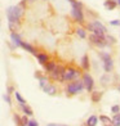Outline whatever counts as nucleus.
Masks as SVG:
<instances>
[{
    "instance_id": "cd10ccee",
    "label": "nucleus",
    "mask_w": 120,
    "mask_h": 126,
    "mask_svg": "<svg viewBox=\"0 0 120 126\" xmlns=\"http://www.w3.org/2000/svg\"><path fill=\"white\" fill-rule=\"evenodd\" d=\"M105 40H107V41L108 43H115V39H114V37H111V36H107V37H105Z\"/></svg>"
},
{
    "instance_id": "2f4dec72",
    "label": "nucleus",
    "mask_w": 120,
    "mask_h": 126,
    "mask_svg": "<svg viewBox=\"0 0 120 126\" xmlns=\"http://www.w3.org/2000/svg\"><path fill=\"white\" fill-rule=\"evenodd\" d=\"M68 1H70V3H74V1H75V0H68Z\"/></svg>"
},
{
    "instance_id": "f8f14e48",
    "label": "nucleus",
    "mask_w": 120,
    "mask_h": 126,
    "mask_svg": "<svg viewBox=\"0 0 120 126\" xmlns=\"http://www.w3.org/2000/svg\"><path fill=\"white\" fill-rule=\"evenodd\" d=\"M102 98V93L101 91H93L92 93V102L93 103H98Z\"/></svg>"
},
{
    "instance_id": "0eeeda50",
    "label": "nucleus",
    "mask_w": 120,
    "mask_h": 126,
    "mask_svg": "<svg viewBox=\"0 0 120 126\" xmlns=\"http://www.w3.org/2000/svg\"><path fill=\"white\" fill-rule=\"evenodd\" d=\"M89 40H90V41H92L94 45H98V47H105V45H106L105 37L97 35V33H92V35L89 36Z\"/></svg>"
},
{
    "instance_id": "ddd939ff",
    "label": "nucleus",
    "mask_w": 120,
    "mask_h": 126,
    "mask_svg": "<svg viewBox=\"0 0 120 126\" xmlns=\"http://www.w3.org/2000/svg\"><path fill=\"white\" fill-rule=\"evenodd\" d=\"M97 122H98V118H97L96 116H90L88 118V121H87V125L88 126H96Z\"/></svg>"
},
{
    "instance_id": "2eb2a0df",
    "label": "nucleus",
    "mask_w": 120,
    "mask_h": 126,
    "mask_svg": "<svg viewBox=\"0 0 120 126\" xmlns=\"http://www.w3.org/2000/svg\"><path fill=\"white\" fill-rule=\"evenodd\" d=\"M38 61H39V63H41V64H45V63L48 62V55L47 54H38Z\"/></svg>"
},
{
    "instance_id": "dca6fc26",
    "label": "nucleus",
    "mask_w": 120,
    "mask_h": 126,
    "mask_svg": "<svg viewBox=\"0 0 120 126\" xmlns=\"http://www.w3.org/2000/svg\"><path fill=\"white\" fill-rule=\"evenodd\" d=\"M105 7L107 9H114L116 7V1H115V0H107V1L105 3Z\"/></svg>"
},
{
    "instance_id": "c756f323",
    "label": "nucleus",
    "mask_w": 120,
    "mask_h": 126,
    "mask_svg": "<svg viewBox=\"0 0 120 126\" xmlns=\"http://www.w3.org/2000/svg\"><path fill=\"white\" fill-rule=\"evenodd\" d=\"M111 25H114V26H119V25H120V22H119V21H111Z\"/></svg>"
},
{
    "instance_id": "f704fd0d",
    "label": "nucleus",
    "mask_w": 120,
    "mask_h": 126,
    "mask_svg": "<svg viewBox=\"0 0 120 126\" xmlns=\"http://www.w3.org/2000/svg\"><path fill=\"white\" fill-rule=\"evenodd\" d=\"M108 126H111V125H108Z\"/></svg>"
},
{
    "instance_id": "393cba45",
    "label": "nucleus",
    "mask_w": 120,
    "mask_h": 126,
    "mask_svg": "<svg viewBox=\"0 0 120 126\" xmlns=\"http://www.w3.org/2000/svg\"><path fill=\"white\" fill-rule=\"evenodd\" d=\"M27 126H39V125L35 120H30V121H27Z\"/></svg>"
},
{
    "instance_id": "f03ea898",
    "label": "nucleus",
    "mask_w": 120,
    "mask_h": 126,
    "mask_svg": "<svg viewBox=\"0 0 120 126\" xmlns=\"http://www.w3.org/2000/svg\"><path fill=\"white\" fill-rule=\"evenodd\" d=\"M80 75V72H78L74 68H68V70L63 71V75H62V81H71V80L78 79Z\"/></svg>"
},
{
    "instance_id": "b1692460",
    "label": "nucleus",
    "mask_w": 120,
    "mask_h": 126,
    "mask_svg": "<svg viewBox=\"0 0 120 126\" xmlns=\"http://www.w3.org/2000/svg\"><path fill=\"white\" fill-rule=\"evenodd\" d=\"M100 120H101L102 122H105V124H107V125H108V124H111V120L108 118V117H106V116H101V117H100Z\"/></svg>"
},
{
    "instance_id": "5701e85b",
    "label": "nucleus",
    "mask_w": 120,
    "mask_h": 126,
    "mask_svg": "<svg viewBox=\"0 0 120 126\" xmlns=\"http://www.w3.org/2000/svg\"><path fill=\"white\" fill-rule=\"evenodd\" d=\"M45 85H48V79H45V77H40V86L44 88Z\"/></svg>"
},
{
    "instance_id": "a878e982",
    "label": "nucleus",
    "mask_w": 120,
    "mask_h": 126,
    "mask_svg": "<svg viewBox=\"0 0 120 126\" xmlns=\"http://www.w3.org/2000/svg\"><path fill=\"white\" fill-rule=\"evenodd\" d=\"M20 125H22V126H26V125H27V118H26L25 116L21 118V124H20Z\"/></svg>"
},
{
    "instance_id": "412c9836",
    "label": "nucleus",
    "mask_w": 120,
    "mask_h": 126,
    "mask_svg": "<svg viewBox=\"0 0 120 126\" xmlns=\"http://www.w3.org/2000/svg\"><path fill=\"white\" fill-rule=\"evenodd\" d=\"M14 95H16V98H17V100H18L20 102V104H25V99L23 98H22V96H21V94L18 93V91H16V93H14Z\"/></svg>"
},
{
    "instance_id": "39448f33",
    "label": "nucleus",
    "mask_w": 120,
    "mask_h": 126,
    "mask_svg": "<svg viewBox=\"0 0 120 126\" xmlns=\"http://www.w3.org/2000/svg\"><path fill=\"white\" fill-rule=\"evenodd\" d=\"M89 27H90V30L93 31V33H97V35H100V36H103V33L106 32V27L98 21L93 22Z\"/></svg>"
},
{
    "instance_id": "4468645a",
    "label": "nucleus",
    "mask_w": 120,
    "mask_h": 126,
    "mask_svg": "<svg viewBox=\"0 0 120 126\" xmlns=\"http://www.w3.org/2000/svg\"><path fill=\"white\" fill-rule=\"evenodd\" d=\"M21 47L23 48L25 50H27V51H30V53H32V54H35V49H34L30 44H27V43H22L21 44Z\"/></svg>"
},
{
    "instance_id": "f3484780",
    "label": "nucleus",
    "mask_w": 120,
    "mask_h": 126,
    "mask_svg": "<svg viewBox=\"0 0 120 126\" xmlns=\"http://www.w3.org/2000/svg\"><path fill=\"white\" fill-rule=\"evenodd\" d=\"M111 124L114 126H120V113H116L115 117L111 120Z\"/></svg>"
},
{
    "instance_id": "6e6552de",
    "label": "nucleus",
    "mask_w": 120,
    "mask_h": 126,
    "mask_svg": "<svg viewBox=\"0 0 120 126\" xmlns=\"http://www.w3.org/2000/svg\"><path fill=\"white\" fill-rule=\"evenodd\" d=\"M83 86L87 89V90H92L93 89V77L88 75V73H85L84 77H83Z\"/></svg>"
},
{
    "instance_id": "7c9ffc66",
    "label": "nucleus",
    "mask_w": 120,
    "mask_h": 126,
    "mask_svg": "<svg viewBox=\"0 0 120 126\" xmlns=\"http://www.w3.org/2000/svg\"><path fill=\"white\" fill-rule=\"evenodd\" d=\"M3 98H4L5 100H7V102L9 103V104H10V99H9V96H8V95H4V96H3Z\"/></svg>"
},
{
    "instance_id": "473e14b6",
    "label": "nucleus",
    "mask_w": 120,
    "mask_h": 126,
    "mask_svg": "<svg viewBox=\"0 0 120 126\" xmlns=\"http://www.w3.org/2000/svg\"><path fill=\"white\" fill-rule=\"evenodd\" d=\"M28 1H30V3H32V1H35V0H28Z\"/></svg>"
},
{
    "instance_id": "1a4fd4ad",
    "label": "nucleus",
    "mask_w": 120,
    "mask_h": 126,
    "mask_svg": "<svg viewBox=\"0 0 120 126\" xmlns=\"http://www.w3.org/2000/svg\"><path fill=\"white\" fill-rule=\"evenodd\" d=\"M63 71H65L63 67H57L56 66V68H54L52 72H50V76H52L53 79H56V80L62 81V75H63Z\"/></svg>"
},
{
    "instance_id": "7ed1b4c3",
    "label": "nucleus",
    "mask_w": 120,
    "mask_h": 126,
    "mask_svg": "<svg viewBox=\"0 0 120 126\" xmlns=\"http://www.w3.org/2000/svg\"><path fill=\"white\" fill-rule=\"evenodd\" d=\"M72 4V17L75 18V21L78 22H84V16H83V12H81V9H80V5L76 3V1H74L71 3Z\"/></svg>"
},
{
    "instance_id": "bb28decb",
    "label": "nucleus",
    "mask_w": 120,
    "mask_h": 126,
    "mask_svg": "<svg viewBox=\"0 0 120 126\" xmlns=\"http://www.w3.org/2000/svg\"><path fill=\"white\" fill-rule=\"evenodd\" d=\"M119 110H120V108H119V106H114V107L111 108V111H112L114 113H119Z\"/></svg>"
},
{
    "instance_id": "a211bd4d",
    "label": "nucleus",
    "mask_w": 120,
    "mask_h": 126,
    "mask_svg": "<svg viewBox=\"0 0 120 126\" xmlns=\"http://www.w3.org/2000/svg\"><path fill=\"white\" fill-rule=\"evenodd\" d=\"M81 67L84 68V70H88L89 68V62H88V57L84 55L83 59H81Z\"/></svg>"
},
{
    "instance_id": "c85d7f7f",
    "label": "nucleus",
    "mask_w": 120,
    "mask_h": 126,
    "mask_svg": "<svg viewBox=\"0 0 120 126\" xmlns=\"http://www.w3.org/2000/svg\"><path fill=\"white\" fill-rule=\"evenodd\" d=\"M47 126H67V125H61V124H48Z\"/></svg>"
},
{
    "instance_id": "72a5a7b5",
    "label": "nucleus",
    "mask_w": 120,
    "mask_h": 126,
    "mask_svg": "<svg viewBox=\"0 0 120 126\" xmlns=\"http://www.w3.org/2000/svg\"><path fill=\"white\" fill-rule=\"evenodd\" d=\"M118 4H119V5H120V0H118Z\"/></svg>"
},
{
    "instance_id": "9b49d317",
    "label": "nucleus",
    "mask_w": 120,
    "mask_h": 126,
    "mask_svg": "<svg viewBox=\"0 0 120 126\" xmlns=\"http://www.w3.org/2000/svg\"><path fill=\"white\" fill-rule=\"evenodd\" d=\"M44 89V91L47 94H49V95H54L56 94V91H57V89H56V86H53V85H45V86L43 88Z\"/></svg>"
},
{
    "instance_id": "9d476101",
    "label": "nucleus",
    "mask_w": 120,
    "mask_h": 126,
    "mask_svg": "<svg viewBox=\"0 0 120 126\" xmlns=\"http://www.w3.org/2000/svg\"><path fill=\"white\" fill-rule=\"evenodd\" d=\"M10 39H12V41H13V44L16 45V47H21L22 41H21L20 35H17L16 32H12V35H10Z\"/></svg>"
},
{
    "instance_id": "6ab92c4d",
    "label": "nucleus",
    "mask_w": 120,
    "mask_h": 126,
    "mask_svg": "<svg viewBox=\"0 0 120 126\" xmlns=\"http://www.w3.org/2000/svg\"><path fill=\"white\" fill-rule=\"evenodd\" d=\"M45 64H47V71L48 72H52L54 68H56V63L54 62H47Z\"/></svg>"
},
{
    "instance_id": "4be33fe9",
    "label": "nucleus",
    "mask_w": 120,
    "mask_h": 126,
    "mask_svg": "<svg viewBox=\"0 0 120 126\" xmlns=\"http://www.w3.org/2000/svg\"><path fill=\"white\" fill-rule=\"evenodd\" d=\"M76 32H78V35H79L80 37H81V39H84L85 36H87V33H85V31L83 30V28H78Z\"/></svg>"
},
{
    "instance_id": "20e7f679",
    "label": "nucleus",
    "mask_w": 120,
    "mask_h": 126,
    "mask_svg": "<svg viewBox=\"0 0 120 126\" xmlns=\"http://www.w3.org/2000/svg\"><path fill=\"white\" fill-rule=\"evenodd\" d=\"M83 89H84V86H83V82L81 81H74L71 84H68L67 93H70V94H78Z\"/></svg>"
},
{
    "instance_id": "f257e3e1",
    "label": "nucleus",
    "mask_w": 120,
    "mask_h": 126,
    "mask_svg": "<svg viewBox=\"0 0 120 126\" xmlns=\"http://www.w3.org/2000/svg\"><path fill=\"white\" fill-rule=\"evenodd\" d=\"M22 14H23V8L21 5H14V7H9L7 9V16L9 22L12 23H18Z\"/></svg>"
},
{
    "instance_id": "aec40b11",
    "label": "nucleus",
    "mask_w": 120,
    "mask_h": 126,
    "mask_svg": "<svg viewBox=\"0 0 120 126\" xmlns=\"http://www.w3.org/2000/svg\"><path fill=\"white\" fill-rule=\"evenodd\" d=\"M21 107H22V110H23V112L27 114V116H31V114H32V110H31L30 107H27L25 104H21Z\"/></svg>"
},
{
    "instance_id": "423d86ee",
    "label": "nucleus",
    "mask_w": 120,
    "mask_h": 126,
    "mask_svg": "<svg viewBox=\"0 0 120 126\" xmlns=\"http://www.w3.org/2000/svg\"><path fill=\"white\" fill-rule=\"evenodd\" d=\"M101 57L103 58V67H105V71H106V72H110V71L112 70V67H114V62H112V59H111V57L108 55V54H106V53L101 54Z\"/></svg>"
}]
</instances>
